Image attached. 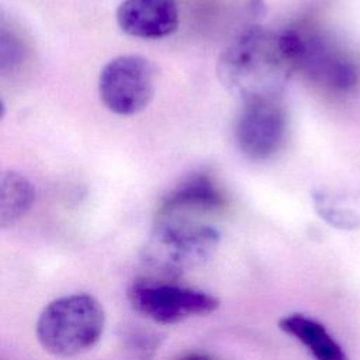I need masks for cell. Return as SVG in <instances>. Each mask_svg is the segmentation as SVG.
<instances>
[{"mask_svg":"<svg viewBox=\"0 0 360 360\" xmlns=\"http://www.w3.org/2000/svg\"><path fill=\"white\" fill-rule=\"evenodd\" d=\"M35 200L32 183L18 172H6L0 181V226L17 222L31 208Z\"/></svg>","mask_w":360,"mask_h":360,"instance_id":"11","label":"cell"},{"mask_svg":"<svg viewBox=\"0 0 360 360\" xmlns=\"http://www.w3.org/2000/svg\"><path fill=\"white\" fill-rule=\"evenodd\" d=\"M219 245V232L205 224L163 218L142 249L143 263L162 277H179L207 262Z\"/></svg>","mask_w":360,"mask_h":360,"instance_id":"3","label":"cell"},{"mask_svg":"<svg viewBox=\"0 0 360 360\" xmlns=\"http://www.w3.org/2000/svg\"><path fill=\"white\" fill-rule=\"evenodd\" d=\"M128 297L136 312L160 325L208 315L219 305L218 298L205 291L156 278L134 281Z\"/></svg>","mask_w":360,"mask_h":360,"instance_id":"5","label":"cell"},{"mask_svg":"<svg viewBox=\"0 0 360 360\" xmlns=\"http://www.w3.org/2000/svg\"><path fill=\"white\" fill-rule=\"evenodd\" d=\"M281 39L292 69L302 70L314 82L339 91L357 84L356 65L318 32L288 28L281 32Z\"/></svg>","mask_w":360,"mask_h":360,"instance_id":"4","label":"cell"},{"mask_svg":"<svg viewBox=\"0 0 360 360\" xmlns=\"http://www.w3.org/2000/svg\"><path fill=\"white\" fill-rule=\"evenodd\" d=\"M122 32L142 39L172 35L179 25L176 0H122L115 13Z\"/></svg>","mask_w":360,"mask_h":360,"instance_id":"8","label":"cell"},{"mask_svg":"<svg viewBox=\"0 0 360 360\" xmlns=\"http://www.w3.org/2000/svg\"><path fill=\"white\" fill-rule=\"evenodd\" d=\"M155 68L143 56L121 55L104 65L98 76L103 104L118 115L143 111L155 94Z\"/></svg>","mask_w":360,"mask_h":360,"instance_id":"6","label":"cell"},{"mask_svg":"<svg viewBox=\"0 0 360 360\" xmlns=\"http://www.w3.org/2000/svg\"><path fill=\"white\" fill-rule=\"evenodd\" d=\"M314 204L319 217L328 224L340 229H356L360 226V217L349 210L336 207L328 195L321 191L314 193Z\"/></svg>","mask_w":360,"mask_h":360,"instance_id":"12","label":"cell"},{"mask_svg":"<svg viewBox=\"0 0 360 360\" xmlns=\"http://www.w3.org/2000/svg\"><path fill=\"white\" fill-rule=\"evenodd\" d=\"M292 70L281 32L253 25L233 38L219 55V82L242 103L280 98L281 89Z\"/></svg>","mask_w":360,"mask_h":360,"instance_id":"1","label":"cell"},{"mask_svg":"<svg viewBox=\"0 0 360 360\" xmlns=\"http://www.w3.org/2000/svg\"><path fill=\"white\" fill-rule=\"evenodd\" d=\"M181 360H210V359H207L204 356H200V354H190V356L183 357Z\"/></svg>","mask_w":360,"mask_h":360,"instance_id":"14","label":"cell"},{"mask_svg":"<svg viewBox=\"0 0 360 360\" xmlns=\"http://www.w3.org/2000/svg\"><path fill=\"white\" fill-rule=\"evenodd\" d=\"M288 118L280 98L243 103L233 128L239 150L255 160L274 156L287 136Z\"/></svg>","mask_w":360,"mask_h":360,"instance_id":"7","label":"cell"},{"mask_svg":"<svg viewBox=\"0 0 360 360\" xmlns=\"http://www.w3.org/2000/svg\"><path fill=\"white\" fill-rule=\"evenodd\" d=\"M129 347L135 352V356L141 359H148L150 353L155 350V340L148 335H132L129 339Z\"/></svg>","mask_w":360,"mask_h":360,"instance_id":"13","label":"cell"},{"mask_svg":"<svg viewBox=\"0 0 360 360\" xmlns=\"http://www.w3.org/2000/svg\"><path fill=\"white\" fill-rule=\"evenodd\" d=\"M225 204L224 195L212 177L204 172H197L184 177L160 200L158 212L162 218H169L179 211L188 210H217Z\"/></svg>","mask_w":360,"mask_h":360,"instance_id":"9","label":"cell"},{"mask_svg":"<svg viewBox=\"0 0 360 360\" xmlns=\"http://www.w3.org/2000/svg\"><path fill=\"white\" fill-rule=\"evenodd\" d=\"M278 326L302 343L315 360H347L342 346L328 333L325 326L304 314H290L280 319Z\"/></svg>","mask_w":360,"mask_h":360,"instance_id":"10","label":"cell"},{"mask_svg":"<svg viewBox=\"0 0 360 360\" xmlns=\"http://www.w3.org/2000/svg\"><path fill=\"white\" fill-rule=\"evenodd\" d=\"M105 314L89 294L76 292L49 302L38 316L35 333L51 354L72 357L91 349L101 338Z\"/></svg>","mask_w":360,"mask_h":360,"instance_id":"2","label":"cell"}]
</instances>
